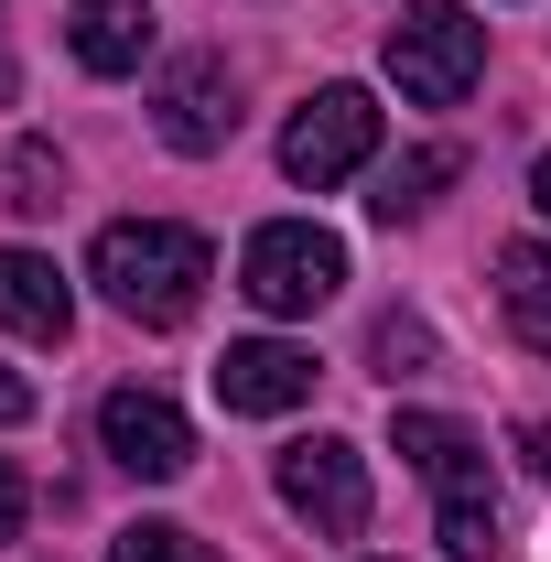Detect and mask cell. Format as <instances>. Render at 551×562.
Wrapping results in <instances>:
<instances>
[{
  "label": "cell",
  "mask_w": 551,
  "mask_h": 562,
  "mask_svg": "<svg viewBox=\"0 0 551 562\" xmlns=\"http://www.w3.org/2000/svg\"><path fill=\"white\" fill-rule=\"evenodd\" d=\"M0 422H33V379H11V368H0Z\"/></svg>",
  "instance_id": "19"
},
{
  "label": "cell",
  "mask_w": 551,
  "mask_h": 562,
  "mask_svg": "<svg viewBox=\"0 0 551 562\" xmlns=\"http://www.w3.org/2000/svg\"><path fill=\"white\" fill-rule=\"evenodd\" d=\"M66 44L87 76H131L151 55V0H66Z\"/></svg>",
  "instance_id": "11"
},
{
  "label": "cell",
  "mask_w": 551,
  "mask_h": 562,
  "mask_svg": "<svg viewBox=\"0 0 551 562\" xmlns=\"http://www.w3.org/2000/svg\"><path fill=\"white\" fill-rule=\"evenodd\" d=\"M530 195H541V216H551V151H541V173H530Z\"/></svg>",
  "instance_id": "20"
},
{
  "label": "cell",
  "mask_w": 551,
  "mask_h": 562,
  "mask_svg": "<svg viewBox=\"0 0 551 562\" xmlns=\"http://www.w3.org/2000/svg\"><path fill=\"white\" fill-rule=\"evenodd\" d=\"M271 487L292 519H314L325 541H357L368 530V465H357V443H336V432H303V443H281Z\"/></svg>",
  "instance_id": "5"
},
{
  "label": "cell",
  "mask_w": 551,
  "mask_h": 562,
  "mask_svg": "<svg viewBox=\"0 0 551 562\" xmlns=\"http://www.w3.org/2000/svg\"><path fill=\"white\" fill-rule=\"evenodd\" d=\"M216 401H227V412H303V401H314V347H281V336L227 347L216 357Z\"/></svg>",
  "instance_id": "9"
},
{
  "label": "cell",
  "mask_w": 551,
  "mask_h": 562,
  "mask_svg": "<svg viewBox=\"0 0 551 562\" xmlns=\"http://www.w3.org/2000/svg\"><path fill=\"white\" fill-rule=\"evenodd\" d=\"M238 292L260 314H325L346 292V238L314 227V216H271L249 249H238Z\"/></svg>",
  "instance_id": "2"
},
{
  "label": "cell",
  "mask_w": 551,
  "mask_h": 562,
  "mask_svg": "<svg viewBox=\"0 0 551 562\" xmlns=\"http://www.w3.org/2000/svg\"><path fill=\"white\" fill-rule=\"evenodd\" d=\"M368 368H379V379H421V368H432V325L379 314V325H368Z\"/></svg>",
  "instance_id": "15"
},
{
  "label": "cell",
  "mask_w": 551,
  "mask_h": 562,
  "mask_svg": "<svg viewBox=\"0 0 551 562\" xmlns=\"http://www.w3.org/2000/svg\"><path fill=\"white\" fill-rule=\"evenodd\" d=\"M390 76H401L412 109H454L486 76V22H465L454 0H412V11L390 22Z\"/></svg>",
  "instance_id": "3"
},
{
  "label": "cell",
  "mask_w": 551,
  "mask_h": 562,
  "mask_svg": "<svg viewBox=\"0 0 551 562\" xmlns=\"http://www.w3.org/2000/svg\"><path fill=\"white\" fill-rule=\"evenodd\" d=\"M368 151H379V98H368V87H314V98L292 109V131H281V173L325 195Z\"/></svg>",
  "instance_id": "4"
},
{
  "label": "cell",
  "mask_w": 551,
  "mask_h": 562,
  "mask_svg": "<svg viewBox=\"0 0 551 562\" xmlns=\"http://www.w3.org/2000/svg\"><path fill=\"white\" fill-rule=\"evenodd\" d=\"M497 303H508V336L530 357H551V249L508 238V249H497Z\"/></svg>",
  "instance_id": "12"
},
{
  "label": "cell",
  "mask_w": 551,
  "mask_h": 562,
  "mask_svg": "<svg viewBox=\"0 0 551 562\" xmlns=\"http://www.w3.org/2000/svg\"><path fill=\"white\" fill-rule=\"evenodd\" d=\"M87 281L131 314V325H184L195 303H206V238L195 227H162V216H120V227H98V249H87Z\"/></svg>",
  "instance_id": "1"
},
{
  "label": "cell",
  "mask_w": 551,
  "mask_h": 562,
  "mask_svg": "<svg viewBox=\"0 0 551 562\" xmlns=\"http://www.w3.org/2000/svg\"><path fill=\"white\" fill-rule=\"evenodd\" d=\"M11 206L22 216L66 206V151H55V140H11Z\"/></svg>",
  "instance_id": "14"
},
{
  "label": "cell",
  "mask_w": 551,
  "mask_h": 562,
  "mask_svg": "<svg viewBox=\"0 0 551 562\" xmlns=\"http://www.w3.org/2000/svg\"><path fill=\"white\" fill-rule=\"evenodd\" d=\"M22 508H33V497H22V476H11V465H0V541H22Z\"/></svg>",
  "instance_id": "18"
},
{
  "label": "cell",
  "mask_w": 551,
  "mask_h": 562,
  "mask_svg": "<svg viewBox=\"0 0 551 562\" xmlns=\"http://www.w3.org/2000/svg\"><path fill=\"white\" fill-rule=\"evenodd\" d=\"M151 131L173 140V151H227V131H238V76H227V55H173L162 87H151Z\"/></svg>",
  "instance_id": "7"
},
{
  "label": "cell",
  "mask_w": 551,
  "mask_h": 562,
  "mask_svg": "<svg viewBox=\"0 0 551 562\" xmlns=\"http://www.w3.org/2000/svg\"><path fill=\"white\" fill-rule=\"evenodd\" d=\"M0 325L33 336V347H66L76 336V292L44 249H0Z\"/></svg>",
  "instance_id": "10"
},
{
  "label": "cell",
  "mask_w": 551,
  "mask_h": 562,
  "mask_svg": "<svg viewBox=\"0 0 551 562\" xmlns=\"http://www.w3.org/2000/svg\"><path fill=\"white\" fill-rule=\"evenodd\" d=\"M454 173H465V151H454V140H421V151H401V162L379 173L368 216H379V227H401V216H421L432 195H443V184H454Z\"/></svg>",
  "instance_id": "13"
},
{
  "label": "cell",
  "mask_w": 551,
  "mask_h": 562,
  "mask_svg": "<svg viewBox=\"0 0 551 562\" xmlns=\"http://www.w3.org/2000/svg\"><path fill=\"white\" fill-rule=\"evenodd\" d=\"M519 465H530V476L551 487V422H519Z\"/></svg>",
  "instance_id": "17"
},
{
  "label": "cell",
  "mask_w": 551,
  "mask_h": 562,
  "mask_svg": "<svg viewBox=\"0 0 551 562\" xmlns=\"http://www.w3.org/2000/svg\"><path fill=\"white\" fill-rule=\"evenodd\" d=\"M109 562H216L195 530H173V519H140V530H120L109 541Z\"/></svg>",
  "instance_id": "16"
},
{
  "label": "cell",
  "mask_w": 551,
  "mask_h": 562,
  "mask_svg": "<svg viewBox=\"0 0 551 562\" xmlns=\"http://www.w3.org/2000/svg\"><path fill=\"white\" fill-rule=\"evenodd\" d=\"M390 432H401V454H412L421 476H432V497H443V508H497V476H486V443L465 432V422H443V412H401Z\"/></svg>",
  "instance_id": "8"
},
{
  "label": "cell",
  "mask_w": 551,
  "mask_h": 562,
  "mask_svg": "<svg viewBox=\"0 0 551 562\" xmlns=\"http://www.w3.org/2000/svg\"><path fill=\"white\" fill-rule=\"evenodd\" d=\"M98 443H109L120 476H151V487H173V476L195 465V422L173 412L162 390H109V401H98Z\"/></svg>",
  "instance_id": "6"
}]
</instances>
